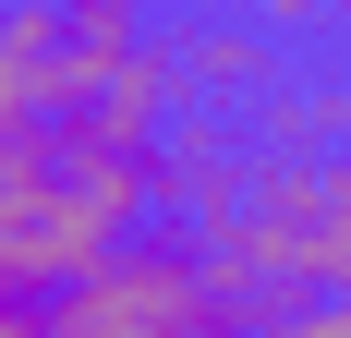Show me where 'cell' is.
Listing matches in <instances>:
<instances>
[{"label":"cell","instance_id":"cell-1","mask_svg":"<svg viewBox=\"0 0 351 338\" xmlns=\"http://www.w3.org/2000/svg\"><path fill=\"white\" fill-rule=\"evenodd\" d=\"M194 230L254 290V326H303L315 290H351V157L339 145H267L254 181Z\"/></svg>","mask_w":351,"mask_h":338},{"label":"cell","instance_id":"cell-2","mask_svg":"<svg viewBox=\"0 0 351 338\" xmlns=\"http://www.w3.org/2000/svg\"><path fill=\"white\" fill-rule=\"evenodd\" d=\"M49 326L61 338H218V326H254V290L218 266V242L194 218H158L145 242H109L85 278H61Z\"/></svg>","mask_w":351,"mask_h":338},{"label":"cell","instance_id":"cell-3","mask_svg":"<svg viewBox=\"0 0 351 338\" xmlns=\"http://www.w3.org/2000/svg\"><path fill=\"white\" fill-rule=\"evenodd\" d=\"M73 97H85V73H73V25H61V0H0V133L61 121Z\"/></svg>","mask_w":351,"mask_h":338},{"label":"cell","instance_id":"cell-4","mask_svg":"<svg viewBox=\"0 0 351 338\" xmlns=\"http://www.w3.org/2000/svg\"><path fill=\"white\" fill-rule=\"evenodd\" d=\"M243 181H254V145L230 133L218 109H194V121L158 133V218H218Z\"/></svg>","mask_w":351,"mask_h":338},{"label":"cell","instance_id":"cell-5","mask_svg":"<svg viewBox=\"0 0 351 338\" xmlns=\"http://www.w3.org/2000/svg\"><path fill=\"white\" fill-rule=\"evenodd\" d=\"M267 12H194V25H170V61L194 97H254L267 73H279V49H267Z\"/></svg>","mask_w":351,"mask_h":338},{"label":"cell","instance_id":"cell-6","mask_svg":"<svg viewBox=\"0 0 351 338\" xmlns=\"http://www.w3.org/2000/svg\"><path fill=\"white\" fill-rule=\"evenodd\" d=\"M339 133H351V85H315L279 109V145H339Z\"/></svg>","mask_w":351,"mask_h":338},{"label":"cell","instance_id":"cell-7","mask_svg":"<svg viewBox=\"0 0 351 338\" xmlns=\"http://www.w3.org/2000/svg\"><path fill=\"white\" fill-rule=\"evenodd\" d=\"M243 12H267V25H279V36H291V25H315L327 0H243Z\"/></svg>","mask_w":351,"mask_h":338}]
</instances>
